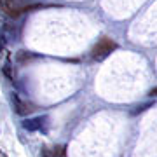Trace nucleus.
Wrapping results in <instances>:
<instances>
[{
  "label": "nucleus",
  "mask_w": 157,
  "mask_h": 157,
  "mask_svg": "<svg viewBox=\"0 0 157 157\" xmlns=\"http://www.w3.org/2000/svg\"><path fill=\"white\" fill-rule=\"evenodd\" d=\"M115 49H117V44H115L112 39L103 37V39H101L100 42L93 47L91 56H93V59H94V61H103V59L110 56V52H112V51H115Z\"/></svg>",
  "instance_id": "obj_1"
},
{
  "label": "nucleus",
  "mask_w": 157,
  "mask_h": 157,
  "mask_svg": "<svg viewBox=\"0 0 157 157\" xmlns=\"http://www.w3.org/2000/svg\"><path fill=\"white\" fill-rule=\"evenodd\" d=\"M0 11L11 17H17L25 11H28V7L25 6V0H0Z\"/></svg>",
  "instance_id": "obj_2"
},
{
  "label": "nucleus",
  "mask_w": 157,
  "mask_h": 157,
  "mask_svg": "<svg viewBox=\"0 0 157 157\" xmlns=\"http://www.w3.org/2000/svg\"><path fill=\"white\" fill-rule=\"evenodd\" d=\"M11 100H12V105H14V112H16L17 115H28V113H32V112L35 110L33 103H30V101L23 100V98L17 94V93H12Z\"/></svg>",
  "instance_id": "obj_3"
},
{
  "label": "nucleus",
  "mask_w": 157,
  "mask_h": 157,
  "mask_svg": "<svg viewBox=\"0 0 157 157\" xmlns=\"http://www.w3.org/2000/svg\"><path fill=\"white\" fill-rule=\"evenodd\" d=\"M45 121H47V117H32V119H26V121H23V128L26 129V131H42Z\"/></svg>",
  "instance_id": "obj_4"
},
{
  "label": "nucleus",
  "mask_w": 157,
  "mask_h": 157,
  "mask_svg": "<svg viewBox=\"0 0 157 157\" xmlns=\"http://www.w3.org/2000/svg\"><path fill=\"white\" fill-rule=\"evenodd\" d=\"M42 157H65V147H44L42 148Z\"/></svg>",
  "instance_id": "obj_5"
},
{
  "label": "nucleus",
  "mask_w": 157,
  "mask_h": 157,
  "mask_svg": "<svg viewBox=\"0 0 157 157\" xmlns=\"http://www.w3.org/2000/svg\"><path fill=\"white\" fill-rule=\"evenodd\" d=\"M4 73H6L7 77L11 78V80H14V72H12V63H11V56L7 54L6 58V65H4Z\"/></svg>",
  "instance_id": "obj_6"
},
{
  "label": "nucleus",
  "mask_w": 157,
  "mask_h": 157,
  "mask_svg": "<svg viewBox=\"0 0 157 157\" xmlns=\"http://www.w3.org/2000/svg\"><path fill=\"white\" fill-rule=\"evenodd\" d=\"M30 58H32V54H28L26 51H19V52L16 54V59H17L19 63H23L25 59H30Z\"/></svg>",
  "instance_id": "obj_7"
},
{
  "label": "nucleus",
  "mask_w": 157,
  "mask_h": 157,
  "mask_svg": "<svg viewBox=\"0 0 157 157\" xmlns=\"http://www.w3.org/2000/svg\"><path fill=\"white\" fill-rule=\"evenodd\" d=\"M0 157H7V155H6V154H4L2 150H0Z\"/></svg>",
  "instance_id": "obj_8"
}]
</instances>
